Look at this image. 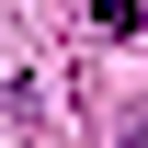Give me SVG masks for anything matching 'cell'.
<instances>
[{
	"label": "cell",
	"instance_id": "cell-1",
	"mask_svg": "<svg viewBox=\"0 0 148 148\" xmlns=\"http://www.w3.org/2000/svg\"><path fill=\"white\" fill-rule=\"evenodd\" d=\"M91 23L103 34H137V0H91Z\"/></svg>",
	"mask_w": 148,
	"mask_h": 148
},
{
	"label": "cell",
	"instance_id": "cell-2",
	"mask_svg": "<svg viewBox=\"0 0 148 148\" xmlns=\"http://www.w3.org/2000/svg\"><path fill=\"white\" fill-rule=\"evenodd\" d=\"M137 148H148V137H137Z\"/></svg>",
	"mask_w": 148,
	"mask_h": 148
}]
</instances>
